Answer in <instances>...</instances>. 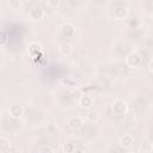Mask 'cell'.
<instances>
[{
    "label": "cell",
    "mask_w": 153,
    "mask_h": 153,
    "mask_svg": "<svg viewBox=\"0 0 153 153\" xmlns=\"http://www.w3.org/2000/svg\"><path fill=\"white\" fill-rule=\"evenodd\" d=\"M141 62H142V57H141V55L137 53V51H130V53H128L127 54V56H126V63H127V66L128 67H130V68H136V67H139L140 65H141Z\"/></svg>",
    "instance_id": "cell-1"
},
{
    "label": "cell",
    "mask_w": 153,
    "mask_h": 153,
    "mask_svg": "<svg viewBox=\"0 0 153 153\" xmlns=\"http://www.w3.org/2000/svg\"><path fill=\"white\" fill-rule=\"evenodd\" d=\"M128 109V105L127 103L123 100V99H116L114 103H112V111L115 112V115L117 116H121V115H124L126 111Z\"/></svg>",
    "instance_id": "cell-2"
},
{
    "label": "cell",
    "mask_w": 153,
    "mask_h": 153,
    "mask_svg": "<svg viewBox=\"0 0 153 153\" xmlns=\"http://www.w3.org/2000/svg\"><path fill=\"white\" fill-rule=\"evenodd\" d=\"M8 114L12 118H20L23 115H24V108L23 105L20 104H13V105H10L8 108Z\"/></svg>",
    "instance_id": "cell-3"
},
{
    "label": "cell",
    "mask_w": 153,
    "mask_h": 153,
    "mask_svg": "<svg viewBox=\"0 0 153 153\" xmlns=\"http://www.w3.org/2000/svg\"><path fill=\"white\" fill-rule=\"evenodd\" d=\"M74 31H75V27L72 23H63L60 26V32L63 37H71L72 35H74Z\"/></svg>",
    "instance_id": "cell-4"
},
{
    "label": "cell",
    "mask_w": 153,
    "mask_h": 153,
    "mask_svg": "<svg viewBox=\"0 0 153 153\" xmlns=\"http://www.w3.org/2000/svg\"><path fill=\"white\" fill-rule=\"evenodd\" d=\"M29 16L32 20H39L44 17V10L39 6H35L29 11Z\"/></svg>",
    "instance_id": "cell-5"
},
{
    "label": "cell",
    "mask_w": 153,
    "mask_h": 153,
    "mask_svg": "<svg viewBox=\"0 0 153 153\" xmlns=\"http://www.w3.org/2000/svg\"><path fill=\"white\" fill-rule=\"evenodd\" d=\"M94 103V99L90 96V94H82L79 98V105L82 109H90Z\"/></svg>",
    "instance_id": "cell-6"
},
{
    "label": "cell",
    "mask_w": 153,
    "mask_h": 153,
    "mask_svg": "<svg viewBox=\"0 0 153 153\" xmlns=\"http://www.w3.org/2000/svg\"><path fill=\"white\" fill-rule=\"evenodd\" d=\"M118 143H120V146L122 147V148H130L131 146H133V143H134V137L130 135V134H124L123 136H121L120 137V141H118Z\"/></svg>",
    "instance_id": "cell-7"
},
{
    "label": "cell",
    "mask_w": 153,
    "mask_h": 153,
    "mask_svg": "<svg viewBox=\"0 0 153 153\" xmlns=\"http://www.w3.org/2000/svg\"><path fill=\"white\" fill-rule=\"evenodd\" d=\"M68 126L72 129H79L84 126V120L80 116H73L68 118Z\"/></svg>",
    "instance_id": "cell-8"
},
{
    "label": "cell",
    "mask_w": 153,
    "mask_h": 153,
    "mask_svg": "<svg viewBox=\"0 0 153 153\" xmlns=\"http://www.w3.org/2000/svg\"><path fill=\"white\" fill-rule=\"evenodd\" d=\"M127 14H128V10H127V7H124V6H117V7L114 10V16H115L117 19H123Z\"/></svg>",
    "instance_id": "cell-9"
},
{
    "label": "cell",
    "mask_w": 153,
    "mask_h": 153,
    "mask_svg": "<svg viewBox=\"0 0 153 153\" xmlns=\"http://www.w3.org/2000/svg\"><path fill=\"white\" fill-rule=\"evenodd\" d=\"M60 53H61L63 56H69V55H72V53H73V47H72V44H69V43H63V44H61V47H60Z\"/></svg>",
    "instance_id": "cell-10"
},
{
    "label": "cell",
    "mask_w": 153,
    "mask_h": 153,
    "mask_svg": "<svg viewBox=\"0 0 153 153\" xmlns=\"http://www.w3.org/2000/svg\"><path fill=\"white\" fill-rule=\"evenodd\" d=\"M97 120H98V112H97L96 110H91V111H88V112L86 114V121H87V122L93 123V122H96Z\"/></svg>",
    "instance_id": "cell-11"
},
{
    "label": "cell",
    "mask_w": 153,
    "mask_h": 153,
    "mask_svg": "<svg viewBox=\"0 0 153 153\" xmlns=\"http://www.w3.org/2000/svg\"><path fill=\"white\" fill-rule=\"evenodd\" d=\"M0 145H1V151H6L8 147H10V145H11V142H10V140H7L5 136H1V139H0Z\"/></svg>",
    "instance_id": "cell-12"
},
{
    "label": "cell",
    "mask_w": 153,
    "mask_h": 153,
    "mask_svg": "<svg viewBox=\"0 0 153 153\" xmlns=\"http://www.w3.org/2000/svg\"><path fill=\"white\" fill-rule=\"evenodd\" d=\"M141 149H142L143 152H151V151L153 149V145H152L151 142H148V141H145V142H142V145H141Z\"/></svg>",
    "instance_id": "cell-13"
},
{
    "label": "cell",
    "mask_w": 153,
    "mask_h": 153,
    "mask_svg": "<svg viewBox=\"0 0 153 153\" xmlns=\"http://www.w3.org/2000/svg\"><path fill=\"white\" fill-rule=\"evenodd\" d=\"M7 5L11 7V8H13V10H16V8H18L20 5H22V2L19 1V0H10L8 2H7Z\"/></svg>",
    "instance_id": "cell-14"
},
{
    "label": "cell",
    "mask_w": 153,
    "mask_h": 153,
    "mask_svg": "<svg viewBox=\"0 0 153 153\" xmlns=\"http://www.w3.org/2000/svg\"><path fill=\"white\" fill-rule=\"evenodd\" d=\"M38 153H55V152H54V149H53L50 146H43V147L38 151Z\"/></svg>",
    "instance_id": "cell-15"
},
{
    "label": "cell",
    "mask_w": 153,
    "mask_h": 153,
    "mask_svg": "<svg viewBox=\"0 0 153 153\" xmlns=\"http://www.w3.org/2000/svg\"><path fill=\"white\" fill-rule=\"evenodd\" d=\"M63 151L67 152V153H72V152L74 151V146H73L72 143H66V145L63 146Z\"/></svg>",
    "instance_id": "cell-16"
},
{
    "label": "cell",
    "mask_w": 153,
    "mask_h": 153,
    "mask_svg": "<svg viewBox=\"0 0 153 153\" xmlns=\"http://www.w3.org/2000/svg\"><path fill=\"white\" fill-rule=\"evenodd\" d=\"M6 42H7V35H6V32L2 30V31H1V45H5Z\"/></svg>",
    "instance_id": "cell-17"
},
{
    "label": "cell",
    "mask_w": 153,
    "mask_h": 153,
    "mask_svg": "<svg viewBox=\"0 0 153 153\" xmlns=\"http://www.w3.org/2000/svg\"><path fill=\"white\" fill-rule=\"evenodd\" d=\"M47 129H48L49 131H51V133H56V131H57V128H56V126H55L54 123H49L48 127H47Z\"/></svg>",
    "instance_id": "cell-18"
},
{
    "label": "cell",
    "mask_w": 153,
    "mask_h": 153,
    "mask_svg": "<svg viewBox=\"0 0 153 153\" xmlns=\"http://www.w3.org/2000/svg\"><path fill=\"white\" fill-rule=\"evenodd\" d=\"M49 6H57L59 4H60V1H48L47 2Z\"/></svg>",
    "instance_id": "cell-19"
},
{
    "label": "cell",
    "mask_w": 153,
    "mask_h": 153,
    "mask_svg": "<svg viewBox=\"0 0 153 153\" xmlns=\"http://www.w3.org/2000/svg\"><path fill=\"white\" fill-rule=\"evenodd\" d=\"M148 67H149V71H151V72H153V59L149 61V63H148Z\"/></svg>",
    "instance_id": "cell-20"
},
{
    "label": "cell",
    "mask_w": 153,
    "mask_h": 153,
    "mask_svg": "<svg viewBox=\"0 0 153 153\" xmlns=\"http://www.w3.org/2000/svg\"><path fill=\"white\" fill-rule=\"evenodd\" d=\"M10 153H20V152H18V151H13V152H10Z\"/></svg>",
    "instance_id": "cell-21"
},
{
    "label": "cell",
    "mask_w": 153,
    "mask_h": 153,
    "mask_svg": "<svg viewBox=\"0 0 153 153\" xmlns=\"http://www.w3.org/2000/svg\"><path fill=\"white\" fill-rule=\"evenodd\" d=\"M75 153H84V152H82V151H76Z\"/></svg>",
    "instance_id": "cell-22"
},
{
    "label": "cell",
    "mask_w": 153,
    "mask_h": 153,
    "mask_svg": "<svg viewBox=\"0 0 153 153\" xmlns=\"http://www.w3.org/2000/svg\"><path fill=\"white\" fill-rule=\"evenodd\" d=\"M127 153H135V152H133V151H129V152H127Z\"/></svg>",
    "instance_id": "cell-23"
}]
</instances>
